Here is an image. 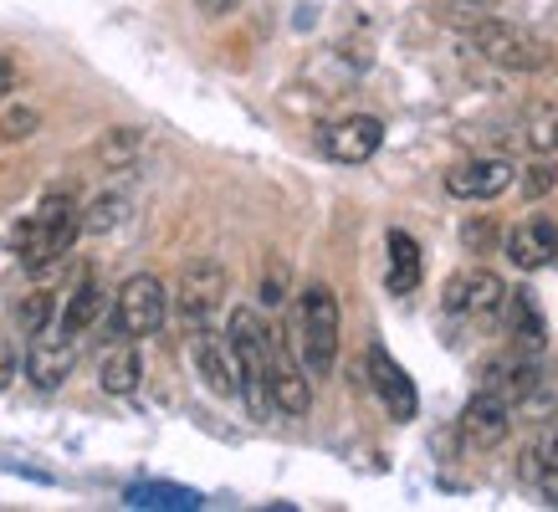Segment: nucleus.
Returning <instances> with one entry per match:
<instances>
[{
    "mask_svg": "<svg viewBox=\"0 0 558 512\" xmlns=\"http://www.w3.org/2000/svg\"><path fill=\"white\" fill-rule=\"evenodd\" d=\"M497 313H502V328H508L512 349H523V354H543L548 324H543L538 303H533V292H527V288L502 292V303H497Z\"/></svg>",
    "mask_w": 558,
    "mask_h": 512,
    "instance_id": "f3484780",
    "label": "nucleus"
},
{
    "mask_svg": "<svg viewBox=\"0 0 558 512\" xmlns=\"http://www.w3.org/2000/svg\"><path fill=\"white\" fill-rule=\"evenodd\" d=\"M138 154H144V134H138V129H108L98 144V159L108 170H129Z\"/></svg>",
    "mask_w": 558,
    "mask_h": 512,
    "instance_id": "412c9836",
    "label": "nucleus"
},
{
    "mask_svg": "<svg viewBox=\"0 0 558 512\" xmlns=\"http://www.w3.org/2000/svg\"><path fill=\"white\" fill-rule=\"evenodd\" d=\"M77 236H83V210H77V200H72L68 190H51V195H41V205H36L32 216H21V221L5 231V246L26 261L32 277H51L68 261Z\"/></svg>",
    "mask_w": 558,
    "mask_h": 512,
    "instance_id": "f257e3e1",
    "label": "nucleus"
},
{
    "mask_svg": "<svg viewBox=\"0 0 558 512\" xmlns=\"http://www.w3.org/2000/svg\"><path fill=\"white\" fill-rule=\"evenodd\" d=\"M476 390L497 394L502 405H523L527 394L538 390V354H523V349H508L502 358H492L487 369H482V385Z\"/></svg>",
    "mask_w": 558,
    "mask_h": 512,
    "instance_id": "f8f14e48",
    "label": "nucleus"
},
{
    "mask_svg": "<svg viewBox=\"0 0 558 512\" xmlns=\"http://www.w3.org/2000/svg\"><path fill=\"white\" fill-rule=\"evenodd\" d=\"M466 36H472V47L487 57V62H497V68L508 72H543L548 62H554V47L543 41V36L523 32V26H512V21H472L466 26Z\"/></svg>",
    "mask_w": 558,
    "mask_h": 512,
    "instance_id": "20e7f679",
    "label": "nucleus"
},
{
    "mask_svg": "<svg viewBox=\"0 0 558 512\" xmlns=\"http://www.w3.org/2000/svg\"><path fill=\"white\" fill-rule=\"evenodd\" d=\"M385 252H389L385 288L395 292V297H405V292L421 288V246H415V236H410V231H389Z\"/></svg>",
    "mask_w": 558,
    "mask_h": 512,
    "instance_id": "6ab92c4d",
    "label": "nucleus"
},
{
    "mask_svg": "<svg viewBox=\"0 0 558 512\" xmlns=\"http://www.w3.org/2000/svg\"><path fill=\"white\" fill-rule=\"evenodd\" d=\"M318 144L333 164H369L379 154V144H385V123L369 119V113H349V119L328 123L318 134Z\"/></svg>",
    "mask_w": 558,
    "mask_h": 512,
    "instance_id": "9d476101",
    "label": "nucleus"
},
{
    "mask_svg": "<svg viewBox=\"0 0 558 512\" xmlns=\"http://www.w3.org/2000/svg\"><path fill=\"white\" fill-rule=\"evenodd\" d=\"M165 318H170V292L149 272L129 277L113 297V333L119 339H154L165 328Z\"/></svg>",
    "mask_w": 558,
    "mask_h": 512,
    "instance_id": "39448f33",
    "label": "nucleus"
},
{
    "mask_svg": "<svg viewBox=\"0 0 558 512\" xmlns=\"http://www.w3.org/2000/svg\"><path fill=\"white\" fill-rule=\"evenodd\" d=\"M138 379H144V364H138V349H134V339H119L108 354L98 358V385H102V394H134L138 390Z\"/></svg>",
    "mask_w": 558,
    "mask_h": 512,
    "instance_id": "aec40b11",
    "label": "nucleus"
},
{
    "mask_svg": "<svg viewBox=\"0 0 558 512\" xmlns=\"http://www.w3.org/2000/svg\"><path fill=\"white\" fill-rule=\"evenodd\" d=\"M554 185H558V170H554V164H533V170H527V180H523V190L533 195V200H538V195H548Z\"/></svg>",
    "mask_w": 558,
    "mask_h": 512,
    "instance_id": "cd10ccee",
    "label": "nucleus"
},
{
    "mask_svg": "<svg viewBox=\"0 0 558 512\" xmlns=\"http://www.w3.org/2000/svg\"><path fill=\"white\" fill-rule=\"evenodd\" d=\"M241 5H246V0H195V11H201V16H210V21H220V16H236Z\"/></svg>",
    "mask_w": 558,
    "mask_h": 512,
    "instance_id": "c756f323",
    "label": "nucleus"
},
{
    "mask_svg": "<svg viewBox=\"0 0 558 512\" xmlns=\"http://www.w3.org/2000/svg\"><path fill=\"white\" fill-rule=\"evenodd\" d=\"M102 307H108V292H102L98 277H83L77 288L62 297V307H57V328H68L72 339H83L87 328L102 318Z\"/></svg>",
    "mask_w": 558,
    "mask_h": 512,
    "instance_id": "a211bd4d",
    "label": "nucleus"
},
{
    "mask_svg": "<svg viewBox=\"0 0 558 512\" xmlns=\"http://www.w3.org/2000/svg\"><path fill=\"white\" fill-rule=\"evenodd\" d=\"M472 5H487V0H472Z\"/></svg>",
    "mask_w": 558,
    "mask_h": 512,
    "instance_id": "2f4dec72",
    "label": "nucleus"
},
{
    "mask_svg": "<svg viewBox=\"0 0 558 512\" xmlns=\"http://www.w3.org/2000/svg\"><path fill=\"white\" fill-rule=\"evenodd\" d=\"M77 369V339H72L68 328H41L32 333V349H26V379H32L36 390H62L68 375Z\"/></svg>",
    "mask_w": 558,
    "mask_h": 512,
    "instance_id": "6e6552de",
    "label": "nucleus"
},
{
    "mask_svg": "<svg viewBox=\"0 0 558 512\" xmlns=\"http://www.w3.org/2000/svg\"><path fill=\"white\" fill-rule=\"evenodd\" d=\"M57 307H62V297H57V292H51V288H36L32 297L21 303V328H26V333H41V328H51V324H57Z\"/></svg>",
    "mask_w": 558,
    "mask_h": 512,
    "instance_id": "b1692460",
    "label": "nucleus"
},
{
    "mask_svg": "<svg viewBox=\"0 0 558 512\" xmlns=\"http://www.w3.org/2000/svg\"><path fill=\"white\" fill-rule=\"evenodd\" d=\"M502 277L487 272V267H461L446 288H440V307L451 318H492L497 303H502Z\"/></svg>",
    "mask_w": 558,
    "mask_h": 512,
    "instance_id": "1a4fd4ad",
    "label": "nucleus"
},
{
    "mask_svg": "<svg viewBox=\"0 0 558 512\" xmlns=\"http://www.w3.org/2000/svg\"><path fill=\"white\" fill-rule=\"evenodd\" d=\"M298 358H303L307 379L333 375V358H339V297L323 282H307L298 292Z\"/></svg>",
    "mask_w": 558,
    "mask_h": 512,
    "instance_id": "f03ea898",
    "label": "nucleus"
},
{
    "mask_svg": "<svg viewBox=\"0 0 558 512\" xmlns=\"http://www.w3.org/2000/svg\"><path fill=\"white\" fill-rule=\"evenodd\" d=\"M123 216H129V200H123V195H98V200L83 210V231L87 236H108V231H119Z\"/></svg>",
    "mask_w": 558,
    "mask_h": 512,
    "instance_id": "4be33fe9",
    "label": "nucleus"
},
{
    "mask_svg": "<svg viewBox=\"0 0 558 512\" xmlns=\"http://www.w3.org/2000/svg\"><path fill=\"white\" fill-rule=\"evenodd\" d=\"M226 292H231V277L220 261L201 256V261H190L185 272H180V288H174V307H180V318L190 328L210 324L220 307H226Z\"/></svg>",
    "mask_w": 558,
    "mask_h": 512,
    "instance_id": "423d86ee",
    "label": "nucleus"
},
{
    "mask_svg": "<svg viewBox=\"0 0 558 512\" xmlns=\"http://www.w3.org/2000/svg\"><path fill=\"white\" fill-rule=\"evenodd\" d=\"M512 430V405H502L497 394L476 390L472 400H466V410H461V436L472 446H482V451H492V446H502Z\"/></svg>",
    "mask_w": 558,
    "mask_h": 512,
    "instance_id": "dca6fc26",
    "label": "nucleus"
},
{
    "mask_svg": "<svg viewBox=\"0 0 558 512\" xmlns=\"http://www.w3.org/2000/svg\"><path fill=\"white\" fill-rule=\"evenodd\" d=\"M523 144L533 154H554L558 149V108H533V113H527Z\"/></svg>",
    "mask_w": 558,
    "mask_h": 512,
    "instance_id": "5701e85b",
    "label": "nucleus"
},
{
    "mask_svg": "<svg viewBox=\"0 0 558 512\" xmlns=\"http://www.w3.org/2000/svg\"><path fill=\"white\" fill-rule=\"evenodd\" d=\"M282 288H288V272H282V261H271L267 272H262V303L277 307L282 303Z\"/></svg>",
    "mask_w": 558,
    "mask_h": 512,
    "instance_id": "bb28decb",
    "label": "nucleus"
},
{
    "mask_svg": "<svg viewBox=\"0 0 558 512\" xmlns=\"http://www.w3.org/2000/svg\"><path fill=\"white\" fill-rule=\"evenodd\" d=\"M190 358H195V369H201L205 390L210 394H241V375H236V354H231V339H220L210 324H201L190 333Z\"/></svg>",
    "mask_w": 558,
    "mask_h": 512,
    "instance_id": "9b49d317",
    "label": "nucleus"
},
{
    "mask_svg": "<svg viewBox=\"0 0 558 512\" xmlns=\"http://www.w3.org/2000/svg\"><path fill=\"white\" fill-rule=\"evenodd\" d=\"M36 129H41V113L26 108V102H11V108L0 113V144H26Z\"/></svg>",
    "mask_w": 558,
    "mask_h": 512,
    "instance_id": "393cba45",
    "label": "nucleus"
},
{
    "mask_svg": "<svg viewBox=\"0 0 558 512\" xmlns=\"http://www.w3.org/2000/svg\"><path fill=\"white\" fill-rule=\"evenodd\" d=\"M226 339H231V354H236V375H241V400L252 410V420H262L271 410L267 400V354H271V328L256 318L252 307H236L231 313V328H226Z\"/></svg>",
    "mask_w": 558,
    "mask_h": 512,
    "instance_id": "7ed1b4c3",
    "label": "nucleus"
},
{
    "mask_svg": "<svg viewBox=\"0 0 558 512\" xmlns=\"http://www.w3.org/2000/svg\"><path fill=\"white\" fill-rule=\"evenodd\" d=\"M512 185H518V170H512L508 159H472V164H457V170L446 174V190L457 200H497Z\"/></svg>",
    "mask_w": 558,
    "mask_h": 512,
    "instance_id": "4468645a",
    "label": "nucleus"
},
{
    "mask_svg": "<svg viewBox=\"0 0 558 512\" xmlns=\"http://www.w3.org/2000/svg\"><path fill=\"white\" fill-rule=\"evenodd\" d=\"M369 385H374V394H379V405L389 410V420H415V415H421V394H415L410 375L379 343L369 349Z\"/></svg>",
    "mask_w": 558,
    "mask_h": 512,
    "instance_id": "ddd939ff",
    "label": "nucleus"
},
{
    "mask_svg": "<svg viewBox=\"0 0 558 512\" xmlns=\"http://www.w3.org/2000/svg\"><path fill=\"white\" fill-rule=\"evenodd\" d=\"M11 93H16V62H11V57L0 51V102L11 98Z\"/></svg>",
    "mask_w": 558,
    "mask_h": 512,
    "instance_id": "7c9ffc66",
    "label": "nucleus"
},
{
    "mask_svg": "<svg viewBox=\"0 0 558 512\" xmlns=\"http://www.w3.org/2000/svg\"><path fill=\"white\" fill-rule=\"evenodd\" d=\"M134 508H201V497L185 487H129Z\"/></svg>",
    "mask_w": 558,
    "mask_h": 512,
    "instance_id": "a878e982",
    "label": "nucleus"
},
{
    "mask_svg": "<svg viewBox=\"0 0 558 512\" xmlns=\"http://www.w3.org/2000/svg\"><path fill=\"white\" fill-rule=\"evenodd\" d=\"M508 256L512 267H523V272H543V267H554L558 256V225L548 216H527L508 231Z\"/></svg>",
    "mask_w": 558,
    "mask_h": 512,
    "instance_id": "2eb2a0df",
    "label": "nucleus"
},
{
    "mask_svg": "<svg viewBox=\"0 0 558 512\" xmlns=\"http://www.w3.org/2000/svg\"><path fill=\"white\" fill-rule=\"evenodd\" d=\"M16 369H21V354L11 339H0V390H11L16 385Z\"/></svg>",
    "mask_w": 558,
    "mask_h": 512,
    "instance_id": "c85d7f7f",
    "label": "nucleus"
},
{
    "mask_svg": "<svg viewBox=\"0 0 558 512\" xmlns=\"http://www.w3.org/2000/svg\"><path fill=\"white\" fill-rule=\"evenodd\" d=\"M267 400L282 415H307L313 410V379H307L303 358L288 354L282 333H271V354H267Z\"/></svg>",
    "mask_w": 558,
    "mask_h": 512,
    "instance_id": "0eeeda50",
    "label": "nucleus"
}]
</instances>
